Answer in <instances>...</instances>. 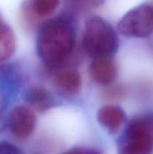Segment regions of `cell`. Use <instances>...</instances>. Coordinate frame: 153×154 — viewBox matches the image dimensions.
Here are the masks:
<instances>
[{"mask_svg": "<svg viewBox=\"0 0 153 154\" xmlns=\"http://www.w3.org/2000/svg\"><path fill=\"white\" fill-rule=\"evenodd\" d=\"M119 42L113 27L98 16L86 21L82 37V48L92 59L112 57L118 51Z\"/></svg>", "mask_w": 153, "mask_h": 154, "instance_id": "2", "label": "cell"}, {"mask_svg": "<svg viewBox=\"0 0 153 154\" xmlns=\"http://www.w3.org/2000/svg\"><path fill=\"white\" fill-rule=\"evenodd\" d=\"M15 48L16 42L13 31L8 26L3 24L0 26V63L10 59Z\"/></svg>", "mask_w": 153, "mask_h": 154, "instance_id": "11", "label": "cell"}, {"mask_svg": "<svg viewBox=\"0 0 153 154\" xmlns=\"http://www.w3.org/2000/svg\"><path fill=\"white\" fill-rule=\"evenodd\" d=\"M59 0H25L22 5V16L25 22L34 24L43 23L54 13Z\"/></svg>", "mask_w": 153, "mask_h": 154, "instance_id": "6", "label": "cell"}, {"mask_svg": "<svg viewBox=\"0 0 153 154\" xmlns=\"http://www.w3.org/2000/svg\"><path fill=\"white\" fill-rule=\"evenodd\" d=\"M3 22H2V16H1V14H0V26H2L3 25Z\"/></svg>", "mask_w": 153, "mask_h": 154, "instance_id": "16", "label": "cell"}, {"mask_svg": "<svg viewBox=\"0 0 153 154\" xmlns=\"http://www.w3.org/2000/svg\"><path fill=\"white\" fill-rule=\"evenodd\" d=\"M56 71L53 77V82L57 90L67 95L78 93L82 87L80 74L76 69L68 67Z\"/></svg>", "mask_w": 153, "mask_h": 154, "instance_id": "8", "label": "cell"}, {"mask_svg": "<svg viewBox=\"0 0 153 154\" xmlns=\"http://www.w3.org/2000/svg\"><path fill=\"white\" fill-rule=\"evenodd\" d=\"M33 154H39V153H33Z\"/></svg>", "mask_w": 153, "mask_h": 154, "instance_id": "17", "label": "cell"}, {"mask_svg": "<svg viewBox=\"0 0 153 154\" xmlns=\"http://www.w3.org/2000/svg\"><path fill=\"white\" fill-rule=\"evenodd\" d=\"M0 154H23L22 150L11 143L0 142Z\"/></svg>", "mask_w": 153, "mask_h": 154, "instance_id": "13", "label": "cell"}, {"mask_svg": "<svg viewBox=\"0 0 153 154\" xmlns=\"http://www.w3.org/2000/svg\"><path fill=\"white\" fill-rule=\"evenodd\" d=\"M123 88L120 87H113L107 90L106 93V96L110 97V99H115V98H119L123 94Z\"/></svg>", "mask_w": 153, "mask_h": 154, "instance_id": "15", "label": "cell"}, {"mask_svg": "<svg viewBox=\"0 0 153 154\" xmlns=\"http://www.w3.org/2000/svg\"><path fill=\"white\" fill-rule=\"evenodd\" d=\"M117 29L126 37L149 36L153 33V5L142 4L134 8L120 19Z\"/></svg>", "mask_w": 153, "mask_h": 154, "instance_id": "4", "label": "cell"}, {"mask_svg": "<svg viewBox=\"0 0 153 154\" xmlns=\"http://www.w3.org/2000/svg\"><path fill=\"white\" fill-rule=\"evenodd\" d=\"M26 102L28 106L40 112H44L53 105V99L50 93L40 86L30 87L26 93Z\"/></svg>", "mask_w": 153, "mask_h": 154, "instance_id": "10", "label": "cell"}, {"mask_svg": "<svg viewBox=\"0 0 153 154\" xmlns=\"http://www.w3.org/2000/svg\"><path fill=\"white\" fill-rule=\"evenodd\" d=\"M117 73V66L112 57L94 58L90 64V77L99 85H110L116 78Z\"/></svg>", "mask_w": 153, "mask_h": 154, "instance_id": "7", "label": "cell"}, {"mask_svg": "<svg viewBox=\"0 0 153 154\" xmlns=\"http://www.w3.org/2000/svg\"><path fill=\"white\" fill-rule=\"evenodd\" d=\"M125 117V113L122 108L114 105H104L97 112V120L110 134L118 132Z\"/></svg>", "mask_w": 153, "mask_h": 154, "instance_id": "9", "label": "cell"}, {"mask_svg": "<svg viewBox=\"0 0 153 154\" xmlns=\"http://www.w3.org/2000/svg\"><path fill=\"white\" fill-rule=\"evenodd\" d=\"M37 117L34 110L26 105H17L10 112L8 126L11 133L18 138H26L35 129Z\"/></svg>", "mask_w": 153, "mask_h": 154, "instance_id": "5", "label": "cell"}, {"mask_svg": "<svg viewBox=\"0 0 153 154\" xmlns=\"http://www.w3.org/2000/svg\"><path fill=\"white\" fill-rule=\"evenodd\" d=\"M74 15L66 11L49 18L39 27L36 52L42 63L50 70L65 68L76 48Z\"/></svg>", "mask_w": 153, "mask_h": 154, "instance_id": "1", "label": "cell"}, {"mask_svg": "<svg viewBox=\"0 0 153 154\" xmlns=\"http://www.w3.org/2000/svg\"><path fill=\"white\" fill-rule=\"evenodd\" d=\"M153 150V114L133 117L118 141V154H151Z\"/></svg>", "mask_w": 153, "mask_h": 154, "instance_id": "3", "label": "cell"}, {"mask_svg": "<svg viewBox=\"0 0 153 154\" xmlns=\"http://www.w3.org/2000/svg\"><path fill=\"white\" fill-rule=\"evenodd\" d=\"M99 0H64L66 5L68 7L69 11L74 14V11H82L86 10L94 4Z\"/></svg>", "mask_w": 153, "mask_h": 154, "instance_id": "12", "label": "cell"}, {"mask_svg": "<svg viewBox=\"0 0 153 154\" xmlns=\"http://www.w3.org/2000/svg\"><path fill=\"white\" fill-rule=\"evenodd\" d=\"M62 154H101L98 150L90 148H74Z\"/></svg>", "mask_w": 153, "mask_h": 154, "instance_id": "14", "label": "cell"}]
</instances>
